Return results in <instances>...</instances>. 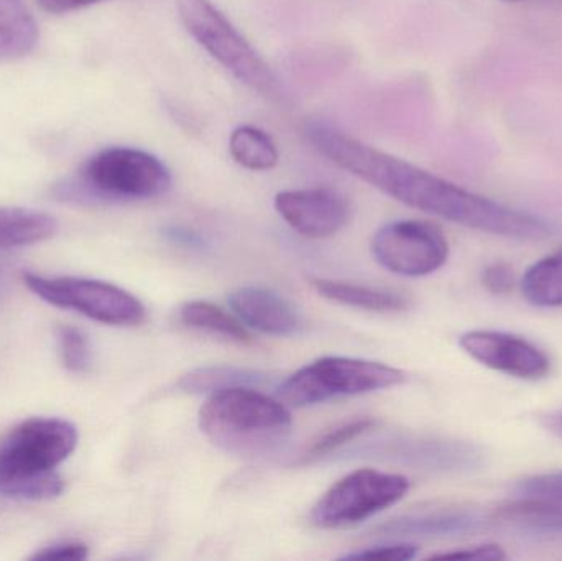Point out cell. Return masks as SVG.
Wrapping results in <instances>:
<instances>
[{
  "label": "cell",
  "instance_id": "e0dca14e",
  "mask_svg": "<svg viewBox=\"0 0 562 561\" xmlns=\"http://www.w3.org/2000/svg\"><path fill=\"white\" fill-rule=\"evenodd\" d=\"M58 229L56 220L29 207H0V253L49 239Z\"/></svg>",
  "mask_w": 562,
  "mask_h": 561
},
{
  "label": "cell",
  "instance_id": "52a82bcc",
  "mask_svg": "<svg viewBox=\"0 0 562 561\" xmlns=\"http://www.w3.org/2000/svg\"><path fill=\"white\" fill-rule=\"evenodd\" d=\"M408 478L376 470H357L337 481L317 501L311 523L319 529L352 527L389 507L408 494Z\"/></svg>",
  "mask_w": 562,
  "mask_h": 561
},
{
  "label": "cell",
  "instance_id": "9c48e42d",
  "mask_svg": "<svg viewBox=\"0 0 562 561\" xmlns=\"http://www.w3.org/2000/svg\"><path fill=\"white\" fill-rule=\"evenodd\" d=\"M372 254L380 266L396 276L425 277L448 262L449 243L429 221H393L376 231Z\"/></svg>",
  "mask_w": 562,
  "mask_h": 561
},
{
  "label": "cell",
  "instance_id": "cb8c5ba5",
  "mask_svg": "<svg viewBox=\"0 0 562 561\" xmlns=\"http://www.w3.org/2000/svg\"><path fill=\"white\" fill-rule=\"evenodd\" d=\"M517 493L525 497L562 501V471L527 478L518 483Z\"/></svg>",
  "mask_w": 562,
  "mask_h": 561
},
{
  "label": "cell",
  "instance_id": "2e32d148",
  "mask_svg": "<svg viewBox=\"0 0 562 561\" xmlns=\"http://www.w3.org/2000/svg\"><path fill=\"white\" fill-rule=\"evenodd\" d=\"M38 38V23L25 2L0 0V61L29 55Z\"/></svg>",
  "mask_w": 562,
  "mask_h": 561
},
{
  "label": "cell",
  "instance_id": "ac0fdd59",
  "mask_svg": "<svg viewBox=\"0 0 562 561\" xmlns=\"http://www.w3.org/2000/svg\"><path fill=\"white\" fill-rule=\"evenodd\" d=\"M180 319L188 328L221 336L239 345L254 343L249 328L236 315H231L214 303L203 302V300L184 303L180 308Z\"/></svg>",
  "mask_w": 562,
  "mask_h": 561
},
{
  "label": "cell",
  "instance_id": "3957f363",
  "mask_svg": "<svg viewBox=\"0 0 562 561\" xmlns=\"http://www.w3.org/2000/svg\"><path fill=\"white\" fill-rule=\"evenodd\" d=\"M200 428L217 448L237 457L279 450L293 428L290 408L254 385L213 392L200 411Z\"/></svg>",
  "mask_w": 562,
  "mask_h": 561
},
{
  "label": "cell",
  "instance_id": "44dd1931",
  "mask_svg": "<svg viewBox=\"0 0 562 561\" xmlns=\"http://www.w3.org/2000/svg\"><path fill=\"white\" fill-rule=\"evenodd\" d=\"M267 374L250 369L233 368V366H217V368H203L191 371L181 378L180 388L191 394H213L227 388L237 385H254L266 381Z\"/></svg>",
  "mask_w": 562,
  "mask_h": 561
},
{
  "label": "cell",
  "instance_id": "4dcf8cb0",
  "mask_svg": "<svg viewBox=\"0 0 562 561\" xmlns=\"http://www.w3.org/2000/svg\"><path fill=\"white\" fill-rule=\"evenodd\" d=\"M2 285H3V273L0 272V290H2Z\"/></svg>",
  "mask_w": 562,
  "mask_h": 561
},
{
  "label": "cell",
  "instance_id": "f546056e",
  "mask_svg": "<svg viewBox=\"0 0 562 561\" xmlns=\"http://www.w3.org/2000/svg\"><path fill=\"white\" fill-rule=\"evenodd\" d=\"M557 425H558V428H560V430L562 431V415L560 418H558Z\"/></svg>",
  "mask_w": 562,
  "mask_h": 561
},
{
  "label": "cell",
  "instance_id": "ba28073f",
  "mask_svg": "<svg viewBox=\"0 0 562 561\" xmlns=\"http://www.w3.org/2000/svg\"><path fill=\"white\" fill-rule=\"evenodd\" d=\"M25 285L40 299L59 308L75 310L109 326H138L147 319V308L137 296L101 280L76 277L23 276Z\"/></svg>",
  "mask_w": 562,
  "mask_h": 561
},
{
  "label": "cell",
  "instance_id": "6da1fadb",
  "mask_svg": "<svg viewBox=\"0 0 562 561\" xmlns=\"http://www.w3.org/2000/svg\"><path fill=\"white\" fill-rule=\"evenodd\" d=\"M306 134L314 148L337 167L406 206L495 236L520 240H543L551 236L550 224L541 217L464 190L330 125L311 124Z\"/></svg>",
  "mask_w": 562,
  "mask_h": 561
},
{
  "label": "cell",
  "instance_id": "5b68a950",
  "mask_svg": "<svg viewBox=\"0 0 562 561\" xmlns=\"http://www.w3.org/2000/svg\"><path fill=\"white\" fill-rule=\"evenodd\" d=\"M405 381V372L382 362L327 356L281 382L277 397L288 407L300 408L396 388Z\"/></svg>",
  "mask_w": 562,
  "mask_h": 561
},
{
  "label": "cell",
  "instance_id": "30bf717a",
  "mask_svg": "<svg viewBox=\"0 0 562 561\" xmlns=\"http://www.w3.org/2000/svg\"><path fill=\"white\" fill-rule=\"evenodd\" d=\"M459 345L485 368L521 381H541L551 372V359L543 349L510 333L469 332Z\"/></svg>",
  "mask_w": 562,
  "mask_h": 561
},
{
  "label": "cell",
  "instance_id": "d4e9b609",
  "mask_svg": "<svg viewBox=\"0 0 562 561\" xmlns=\"http://www.w3.org/2000/svg\"><path fill=\"white\" fill-rule=\"evenodd\" d=\"M481 280L484 289L487 290L488 293H492V295H508L515 287L514 267H512L510 263L504 262V260L488 263V266L482 270Z\"/></svg>",
  "mask_w": 562,
  "mask_h": 561
},
{
  "label": "cell",
  "instance_id": "8fae6325",
  "mask_svg": "<svg viewBox=\"0 0 562 561\" xmlns=\"http://www.w3.org/2000/svg\"><path fill=\"white\" fill-rule=\"evenodd\" d=\"M276 210L291 229L307 239L336 236L350 216L349 201L333 188L281 191Z\"/></svg>",
  "mask_w": 562,
  "mask_h": 561
},
{
  "label": "cell",
  "instance_id": "d6986e66",
  "mask_svg": "<svg viewBox=\"0 0 562 561\" xmlns=\"http://www.w3.org/2000/svg\"><path fill=\"white\" fill-rule=\"evenodd\" d=\"M521 292L538 308L562 306V246L528 267L521 279Z\"/></svg>",
  "mask_w": 562,
  "mask_h": 561
},
{
  "label": "cell",
  "instance_id": "4fadbf2b",
  "mask_svg": "<svg viewBox=\"0 0 562 561\" xmlns=\"http://www.w3.org/2000/svg\"><path fill=\"white\" fill-rule=\"evenodd\" d=\"M484 519L472 510H436L402 517L383 526L386 536H461L482 529Z\"/></svg>",
  "mask_w": 562,
  "mask_h": 561
},
{
  "label": "cell",
  "instance_id": "277c9868",
  "mask_svg": "<svg viewBox=\"0 0 562 561\" xmlns=\"http://www.w3.org/2000/svg\"><path fill=\"white\" fill-rule=\"evenodd\" d=\"M171 173L167 165L131 147H111L92 155L78 181L61 187L63 198L101 201H145L170 191Z\"/></svg>",
  "mask_w": 562,
  "mask_h": 561
},
{
  "label": "cell",
  "instance_id": "9a60e30c",
  "mask_svg": "<svg viewBox=\"0 0 562 561\" xmlns=\"http://www.w3.org/2000/svg\"><path fill=\"white\" fill-rule=\"evenodd\" d=\"M492 519L535 532L562 534V501L521 496L498 504Z\"/></svg>",
  "mask_w": 562,
  "mask_h": 561
},
{
  "label": "cell",
  "instance_id": "8992f818",
  "mask_svg": "<svg viewBox=\"0 0 562 561\" xmlns=\"http://www.w3.org/2000/svg\"><path fill=\"white\" fill-rule=\"evenodd\" d=\"M187 32L239 81L263 96L277 92V78L249 40L210 0H178Z\"/></svg>",
  "mask_w": 562,
  "mask_h": 561
},
{
  "label": "cell",
  "instance_id": "603a6c76",
  "mask_svg": "<svg viewBox=\"0 0 562 561\" xmlns=\"http://www.w3.org/2000/svg\"><path fill=\"white\" fill-rule=\"evenodd\" d=\"M56 338H58L59 356L66 369L72 372H85L91 368V343L81 329L75 326H59Z\"/></svg>",
  "mask_w": 562,
  "mask_h": 561
},
{
  "label": "cell",
  "instance_id": "f1b7e54d",
  "mask_svg": "<svg viewBox=\"0 0 562 561\" xmlns=\"http://www.w3.org/2000/svg\"><path fill=\"white\" fill-rule=\"evenodd\" d=\"M38 5L48 13H68L104 0H36Z\"/></svg>",
  "mask_w": 562,
  "mask_h": 561
},
{
  "label": "cell",
  "instance_id": "1f68e13d",
  "mask_svg": "<svg viewBox=\"0 0 562 561\" xmlns=\"http://www.w3.org/2000/svg\"><path fill=\"white\" fill-rule=\"evenodd\" d=\"M508 2H518V0H508Z\"/></svg>",
  "mask_w": 562,
  "mask_h": 561
},
{
  "label": "cell",
  "instance_id": "ffe728a7",
  "mask_svg": "<svg viewBox=\"0 0 562 561\" xmlns=\"http://www.w3.org/2000/svg\"><path fill=\"white\" fill-rule=\"evenodd\" d=\"M229 152L240 167L254 171L272 170L280 158L273 138L252 125H243L231 134Z\"/></svg>",
  "mask_w": 562,
  "mask_h": 561
},
{
  "label": "cell",
  "instance_id": "7402d4cb",
  "mask_svg": "<svg viewBox=\"0 0 562 561\" xmlns=\"http://www.w3.org/2000/svg\"><path fill=\"white\" fill-rule=\"evenodd\" d=\"M375 427V422L372 418H356V420L344 422V424L336 425L330 430L324 431L313 445L306 450L304 460H316V458L324 457V455L333 453L339 450L344 445L349 441L356 440L360 435L369 431L370 428Z\"/></svg>",
  "mask_w": 562,
  "mask_h": 561
},
{
  "label": "cell",
  "instance_id": "5bb4252c",
  "mask_svg": "<svg viewBox=\"0 0 562 561\" xmlns=\"http://www.w3.org/2000/svg\"><path fill=\"white\" fill-rule=\"evenodd\" d=\"M311 285L316 290L317 295L324 296L329 302L352 306V308L386 313L403 312L409 306L406 296L392 292V290L373 289V287L359 285V283L327 279H311Z\"/></svg>",
  "mask_w": 562,
  "mask_h": 561
},
{
  "label": "cell",
  "instance_id": "7c38bea8",
  "mask_svg": "<svg viewBox=\"0 0 562 561\" xmlns=\"http://www.w3.org/2000/svg\"><path fill=\"white\" fill-rule=\"evenodd\" d=\"M227 303L247 328L263 335L296 336L306 328L300 310L266 287H239L229 293Z\"/></svg>",
  "mask_w": 562,
  "mask_h": 561
},
{
  "label": "cell",
  "instance_id": "484cf974",
  "mask_svg": "<svg viewBox=\"0 0 562 561\" xmlns=\"http://www.w3.org/2000/svg\"><path fill=\"white\" fill-rule=\"evenodd\" d=\"M418 557V547L412 543H393V546L370 547L360 552L349 553L346 560H382V561H408Z\"/></svg>",
  "mask_w": 562,
  "mask_h": 561
},
{
  "label": "cell",
  "instance_id": "4316f807",
  "mask_svg": "<svg viewBox=\"0 0 562 561\" xmlns=\"http://www.w3.org/2000/svg\"><path fill=\"white\" fill-rule=\"evenodd\" d=\"M431 559L436 560H479V561H502L507 559L501 546L485 543V546L469 547V549L452 550V552L436 553Z\"/></svg>",
  "mask_w": 562,
  "mask_h": 561
},
{
  "label": "cell",
  "instance_id": "7a4b0ae2",
  "mask_svg": "<svg viewBox=\"0 0 562 561\" xmlns=\"http://www.w3.org/2000/svg\"><path fill=\"white\" fill-rule=\"evenodd\" d=\"M78 445L75 425L61 418H30L0 440V496L55 500L65 490L56 468Z\"/></svg>",
  "mask_w": 562,
  "mask_h": 561
},
{
  "label": "cell",
  "instance_id": "83f0119b",
  "mask_svg": "<svg viewBox=\"0 0 562 561\" xmlns=\"http://www.w3.org/2000/svg\"><path fill=\"white\" fill-rule=\"evenodd\" d=\"M89 550L85 543L79 542H61L55 546L46 547L42 552H36L32 560H69L82 561L88 559Z\"/></svg>",
  "mask_w": 562,
  "mask_h": 561
}]
</instances>
